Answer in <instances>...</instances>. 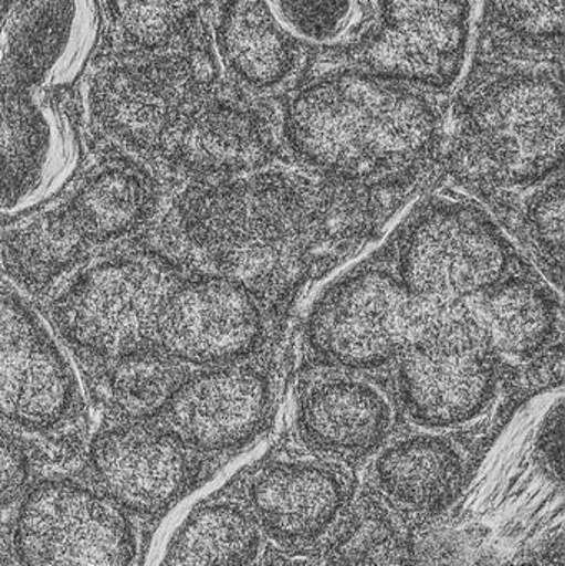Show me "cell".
<instances>
[{
	"mask_svg": "<svg viewBox=\"0 0 565 566\" xmlns=\"http://www.w3.org/2000/svg\"><path fill=\"white\" fill-rule=\"evenodd\" d=\"M513 268V245L486 212L440 199L405 229L395 274L420 302L454 303L483 295Z\"/></svg>",
	"mask_w": 565,
	"mask_h": 566,
	"instance_id": "5",
	"label": "cell"
},
{
	"mask_svg": "<svg viewBox=\"0 0 565 566\" xmlns=\"http://www.w3.org/2000/svg\"><path fill=\"white\" fill-rule=\"evenodd\" d=\"M295 431L302 448L358 471L397 432V409L374 382L328 373L301 389Z\"/></svg>",
	"mask_w": 565,
	"mask_h": 566,
	"instance_id": "17",
	"label": "cell"
},
{
	"mask_svg": "<svg viewBox=\"0 0 565 566\" xmlns=\"http://www.w3.org/2000/svg\"><path fill=\"white\" fill-rule=\"evenodd\" d=\"M146 206L143 179L133 169L108 166L83 182L69 216L83 238L112 239L132 231Z\"/></svg>",
	"mask_w": 565,
	"mask_h": 566,
	"instance_id": "24",
	"label": "cell"
},
{
	"mask_svg": "<svg viewBox=\"0 0 565 566\" xmlns=\"http://www.w3.org/2000/svg\"><path fill=\"white\" fill-rule=\"evenodd\" d=\"M265 335L262 300L241 283L219 275L175 286L158 329L169 355L212 366L244 361L261 348Z\"/></svg>",
	"mask_w": 565,
	"mask_h": 566,
	"instance_id": "11",
	"label": "cell"
},
{
	"mask_svg": "<svg viewBox=\"0 0 565 566\" xmlns=\"http://www.w3.org/2000/svg\"><path fill=\"white\" fill-rule=\"evenodd\" d=\"M421 302L380 265L345 275L315 302L305 325L318 365L372 371L390 365L417 328Z\"/></svg>",
	"mask_w": 565,
	"mask_h": 566,
	"instance_id": "7",
	"label": "cell"
},
{
	"mask_svg": "<svg viewBox=\"0 0 565 566\" xmlns=\"http://www.w3.org/2000/svg\"><path fill=\"white\" fill-rule=\"evenodd\" d=\"M513 566H564L563 538H557L556 544L546 545L536 554L530 555Z\"/></svg>",
	"mask_w": 565,
	"mask_h": 566,
	"instance_id": "35",
	"label": "cell"
},
{
	"mask_svg": "<svg viewBox=\"0 0 565 566\" xmlns=\"http://www.w3.org/2000/svg\"><path fill=\"white\" fill-rule=\"evenodd\" d=\"M195 73L175 56L115 60L100 66L85 86L93 122L113 138L138 148L165 145L191 103Z\"/></svg>",
	"mask_w": 565,
	"mask_h": 566,
	"instance_id": "13",
	"label": "cell"
},
{
	"mask_svg": "<svg viewBox=\"0 0 565 566\" xmlns=\"http://www.w3.org/2000/svg\"><path fill=\"white\" fill-rule=\"evenodd\" d=\"M268 547L254 515L229 488L189 515L168 566H255Z\"/></svg>",
	"mask_w": 565,
	"mask_h": 566,
	"instance_id": "22",
	"label": "cell"
},
{
	"mask_svg": "<svg viewBox=\"0 0 565 566\" xmlns=\"http://www.w3.org/2000/svg\"><path fill=\"white\" fill-rule=\"evenodd\" d=\"M29 481V459L12 441L0 438V509L15 501Z\"/></svg>",
	"mask_w": 565,
	"mask_h": 566,
	"instance_id": "32",
	"label": "cell"
},
{
	"mask_svg": "<svg viewBox=\"0 0 565 566\" xmlns=\"http://www.w3.org/2000/svg\"><path fill=\"white\" fill-rule=\"evenodd\" d=\"M255 566H321L315 562L314 557L308 555H294L287 552L278 551V548L269 545L265 548L264 555Z\"/></svg>",
	"mask_w": 565,
	"mask_h": 566,
	"instance_id": "34",
	"label": "cell"
},
{
	"mask_svg": "<svg viewBox=\"0 0 565 566\" xmlns=\"http://www.w3.org/2000/svg\"><path fill=\"white\" fill-rule=\"evenodd\" d=\"M563 156L559 83L521 75L491 83L464 106L450 163L464 185L496 191L543 185Z\"/></svg>",
	"mask_w": 565,
	"mask_h": 566,
	"instance_id": "3",
	"label": "cell"
},
{
	"mask_svg": "<svg viewBox=\"0 0 565 566\" xmlns=\"http://www.w3.org/2000/svg\"><path fill=\"white\" fill-rule=\"evenodd\" d=\"M195 454L169 429L128 426L96 441L92 471L100 494L113 504L133 514L158 515L195 481Z\"/></svg>",
	"mask_w": 565,
	"mask_h": 566,
	"instance_id": "19",
	"label": "cell"
},
{
	"mask_svg": "<svg viewBox=\"0 0 565 566\" xmlns=\"http://www.w3.org/2000/svg\"><path fill=\"white\" fill-rule=\"evenodd\" d=\"M394 363L398 409L425 431L463 428L496 398L500 363L470 302H421L417 328Z\"/></svg>",
	"mask_w": 565,
	"mask_h": 566,
	"instance_id": "4",
	"label": "cell"
},
{
	"mask_svg": "<svg viewBox=\"0 0 565 566\" xmlns=\"http://www.w3.org/2000/svg\"><path fill=\"white\" fill-rule=\"evenodd\" d=\"M471 461L458 439L435 431L395 432L367 462L365 488L411 527L440 522L463 494Z\"/></svg>",
	"mask_w": 565,
	"mask_h": 566,
	"instance_id": "16",
	"label": "cell"
},
{
	"mask_svg": "<svg viewBox=\"0 0 565 566\" xmlns=\"http://www.w3.org/2000/svg\"><path fill=\"white\" fill-rule=\"evenodd\" d=\"M272 381L261 366L231 363L181 382L168 401L169 431L198 454L241 451L268 429Z\"/></svg>",
	"mask_w": 565,
	"mask_h": 566,
	"instance_id": "15",
	"label": "cell"
},
{
	"mask_svg": "<svg viewBox=\"0 0 565 566\" xmlns=\"http://www.w3.org/2000/svg\"><path fill=\"white\" fill-rule=\"evenodd\" d=\"M82 239L69 214H46L9 235L3 261L19 281L43 285L75 261Z\"/></svg>",
	"mask_w": 565,
	"mask_h": 566,
	"instance_id": "25",
	"label": "cell"
},
{
	"mask_svg": "<svg viewBox=\"0 0 565 566\" xmlns=\"http://www.w3.org/2000/svg\"><path fill=\"white\" fill-rule=\"evenodd\" d=\"M358 489L355 469L301 444L272 452L232 485L268 545L308 557L350 507Z\"/></svg>",
	"mask_w": 565,
	"mask_h": 566,
	"instance_id": "6",
	"label": "cell"
},
{
	"mask_svg": "<svg viewBox=\"0 0 565 566\" xmlns=\"http://www.w3.org/2000/svg\"><path fill=\"white\" fill-rule=\"evenodd\" d=\"M295 161L315 178L367 192L408 188L441 145L433 105L395 80L342 73L305 86L285 109Z\"/></svg>",
	"mask_w": 565,
	"mask_h": 566,
	"instance_id": "2",
	"label": "cell"
},
{
	"mask_svg": "<svg viewBox=\"0 0 565 566\" xmlns=\"http://www.w3.org/2000/svg\"><path fill=\"white\" fill-rule=\"evenodd\" d=\"M13 545L22 566H133L136 558L135 532L122 509L65 479L27 495Z\"/></svg>",
	"mask_w": 565,
	"mask_h": 566,
	"instance_id": "8",
	"label": "cell"
},
{
	"mask_svg": "<svg viewBox=\"0 0 565 566\" xmlns=\"http://www.w3.org/2000/svg\"><path fill=\"white\" fill-rule=\"evenodd\" d=\"M0 566H17L13 564L10 558H7L6 555L0 554Z\"/></svg>",
	"mask_w": 565,
	"mask_h": 566,
	"instance_id": "36",
	"label": "cell"
},
{
	"mask_svg": "<svg viewBox=\"0 0 565 566\" xmlns=\"http://www.w3.org/2000/svg\"><path fill=\"white\" fill-rule=\"evenodd\" d=\"M467 39L463 0H384L367 62L384 78L444 86L460 70Z\"/></svg>",
	"mask_w": 565,
	"mask_h": 566,
	"instance_id": "18",
	"label": "cell"
},
{
	"mask_svg": "<svg viewBox=\"0 0 565 566\" xmlns=\"http://www.w3.org/2000/svg\"><path fill=\"white\" fill-rule=\"evenodd\" d=\"M408 527L384 499L360 482L350 507L312 557L321 566H357L368 552Z\"/></svg>",
	"mask_w": 565,
	"mask_h": 566,
	"instance_id": "26",
	"label": "cell"
},
{
	"mask_svg": "<svg viewBox=\"0 0 565 566\" xmlns=\"http://www.w3.org/2000/svg\"><path fill=\"white\" fill-rule=\"evenodd\" d=\"M473 308L500 361L540 358L556 346L563 333L559 298L544 283L526 275L511 274L473 298Z\"/></svg>",
	"mask_w": 565,
	"mask_h": 566,
	"instance_id": "21",
	"label": "cell"
},
{
	"mask_svg": "<svg viewBox=\"0 0 565 566\" xmlns=\"http://www.w3.org/2000/svg\"><path fill=\"white\" fill-rule=\"evenodd\" d=\"M494 19L504 29L531 42L559 40L564 30V0H490Z\"/></svg>",
	"mask_w": 565,
	"mask_h": 566,
	"instance_id": "31",
	"label": "cell"
},
{
	"mask_svg": "<svg viewBox=\"0 0 565 566\" xmlns=\"http://www.w3.org/2000/svg\"><path fill=\"white\" fill-rule=\"evenodd\" d=\"M374 205L370 192L264 168L189 188L175 206V235L199 268L278 302L315 262L374 229Z\"/></svg>",
	"mask_w": 565,
	"mask_h": 566,
	"instance_id": "1",
	"label": "cell"
},
{
	"mask_svg": "<svg viewBox=\"0 0 565 566\" xmlns=\"http://www.w3.org/2000/svg\"><path fill=\"white\" fill-rule=\"evenodd\" d=\"M278 25L297 42L335 45L360 20L367 0H261Z\"/></svg>",
	"mask_w": 565,
	"mask_h": 566,
	"instance_id": "27",
	"label": "cell"
},
{
	"mask_svg": "<svg viewBox=\"0 0 565 566\" xmlns=\"http://www.w3.org/2000/svg\"><path fill=\"white\" fill-rule=\"evenodd\" d=\"M98 30L95 0H0V92L75 82Z\"/></svg>",
	"mask_w": 565,
	"mask_h": 566,
	"instance_id": "10",
	"label": "cell"
},
{
	"mask_svg": "<svg viewBox=\"0 0 565 566\" xmlns=\"http://www.w3.org/2000/svg\"><path fill=\"white\" fill-rule=\"evenodd\" d=\"M76 161L75 133L55 106L35 93L0 92V218L49 201Z\"/></svg>",
	"mask_w": 565,
	"mask_h": 566,
	"instance_id": "12",
	"label": "cell"
},
{
	"mask_svg": "<svg viewBox=\"0 0 565 566\" xmlns=\"http://www.w3.org/2000/svg\"><path fill=\"white\" fill-rule=\"evenodd\" d=\"M179 371L163 359L126 361L115 375V402L126 415L149 416L171 399L178 389Z\"/></svg>",
	"mask_w": 565,
	"mask_h": 566,
	"instance_id": "30",
	"label": "cell"
},
{
	"mask_svg": "<svg viewBox=\"0 0 565 566\" xmlns=\"http://www.w3.org/2000/svg\"><path fill=\"white\" fill-rule=\"evenodd\" d=\"M564 182H543L524 209L523 229L531 251L551 281L561 286L564 272Z\"/></svg>",
	"mask_w": 565,
	"mask_h": 566,
	"instance_id": "28",
	"label": "cell"
},
{
	"mask_svg": "<svg viewBox=\"0 0 565 566\" xmlns=\"http://www.w3.org/2000/svg\"><path fill=\"white\" fill-rule=\"evenodd\" d=\"M165 145L189 171L218 179L261 171L278 153L268 119L232 99L189 103Z\"/></svg>",
	"mask_w": 565,
	"mask_h": 566,
	"instance_id": "20",
	"label": "cell"
},
{
	"mask_svg": "<svg viewBox=\"0 0 565 566\" xmlns=\"http://www.w3.org/2000/svg\"><path fill=\"white\" fill-rule=\"evenodd\" d=\"M292 42L261 0H228L219 10V55L248 85L271 88L284 82L294 66Z\"/></svg>",
	"mask_w": 565,
	"mask_h": 566,
	"instance_id": "23",
	"label": "cell"
},
{
	"mask_svg": "<svg viewBox=\"0 0 565 566\" xmlns=\"http://www.w3.org/2000/svg\"><path fill=\"white\" fill-rule=\"evenodd\" d=\"M171 274L148 258H113L86 269L56 305L60 325L83 348L126 356L158 336Z\"/></svg>",
	"mask_w": 565,
	"mask_h": 566,
	"instance_id": "9",
	"label": "cell"
},
{
	"mask_svg": "<svg viewBox=\"0 0 565 566\" xmlns=\"http://www.w3.org/2000/svg\"><path fill=\"white\" fill-rule=\"evenodd\" d=\"M540 464L546 474L554 481L563 484V411L561 406L557 412L551 415L550 421L543 428L540 436Z\"/></svg>",
	"mask_w": 565,
	"mask_h": 566,
	"instance_id": "33",
	"label": "cell"
},
{
	"mask_svg": "<svg viewBox=\"0 0 565 566\" xmlns=\"http://www.w3.org/2000/svg\"><path fill=\"white\" fill-rule=\"evenodd\" d=\"M79 386L49 326L20 300L0 295V418L49 429L69 418Z\"/></svg>",
	"mask_w": 565,
	"mask_h": 566,
	"instance_id": "14",
	"label": "cell"
},
{
	"mask_svg": "<svg viewBox=\"0 0 565 566\" xmlns=\"http://www.w3.org/2000/svg\"><path fill=\"white\" fill-rule=\"evenodd\" d=\"M116 25L136 45L156 46L181 35L195 15L196 0H109Z\"/></svg>",
	"mask_w": 565,
	"mask_h": 566,
	"instance_id": "29",
	"label": "cell"
}]
</instances>
